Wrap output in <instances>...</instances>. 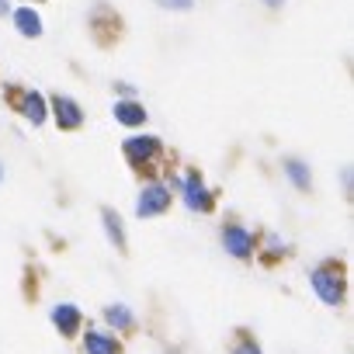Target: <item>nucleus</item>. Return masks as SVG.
Here are the masks:
<instances>
[{
	"mask_svg": "<svg viewBox=\"0 0 354 354\" xmlns=\"http://www.w3.org/2000/svg\"><path fill=\"white\" fill-rule=\"evenodd\" d=\"M268 250L278 254V250H285V247H278V236H268Z\"/></svg>",
	"mask_w": 354,
	"mask_h": 354,
	"instance_id": "nucleus-17",
	"label": "nucleus"
},
{
	"mask_svg": "<svg viewBox=\"0 0 354 354\" xmlns=\"http://www.w3.org/2000/svg\"><path fill=\"white\" fill-rule=\"evenodd\" d=\"M115 122L136 129V125L146 122V108H142L139 101H115Z\"/></svg>",
	"mask_w": 354,
	"mask_h": 354,
	"instance_id": "nucleus-10",
	"label": "nucleus"
},
{
	"mask_svg": "<svg viewBox=\"0 0 354 354\" xmlns=\"http://www.w3.org/2000/svg\"><path fill=\"white\" fill-rule=\"evenodd\" d=\"M8 8H11V0H0V15H8Z\"/></svg>",
	"mask_w": 354,
	"mask_h": 354,
	"instance_id": "nucleus-18",
	"label": "nucleus"
},
{
	"mask_svg": "<svg viewBox=\"0 0 354 354\" xmlns=\"http://www.w3.org/2000/svg\"><path fill=\"white\" fill-rule=\"evenodd\" d=\"M53 323L59 326V333H63V337H73V333L80 330L84 316H80V309H77V306H70V302H59V306L53 309Z\"/></svg>",
	"mask_w": 354,
	"mask_h": 354,
	"instance_id": "nucleus-7",
	"label": "nucleus"
},
{
	"mask_svg": "<svg viewBox=\"0 0 354 354\" xmlns=\"http://www.w3.org/2000/svg\"><path fill=\"white\" fill-rule=\"evenodd\" d=\"M0 177H4V170H0Z\"/></svg>",
	"mask_w": 354,
	"mask_h": 354,
	"instance_id": "nucleus-20",
	"label": "nucleus"
},
{
	"mask_svg": "<svg viewBox=\"0 0 354 354\" xmlns=\"http://www.w3.org/2000/svg\"><path fill=\"white\" fill-rule=\"evenodd\" d=\"M181 198H185V205H188L192 212H209V209H212V192L202 185V177H198L195 170H188V174L181 177Z\"/></svg>",
	"mask_w": 354,
	"mask_h": 354,
	"instance_id": "nucleus-2",
	"label": "nucleus"
},
{
	"mask_svg": "<svg viewBox=\"0 0 354 354\" xmlns=\"http://www.w3.org/2000/svg\"><path fill=\"white\" fill-rule=\"evenodd\" d=\"M21 115L32 122V125H42L46 122V97L39 91H25L21 94Z\"/></svg>",
	"mask_w": 354,
	"mask_h": 354,
	"instance_id": "nucleus-9",
	"label": "nucleus"
},
{
	"mask_svg": "<svg viewBox=\"0 0 354 354\" xmlns=\"http://www.w3.org/2000/svg\"><path fill=\"white\" fill-rule=\"evenodd\" d=\"M170 209V188H163V185H146L142 192H139V202H136V216L139 219H153V216H160V212H167Z\"/></svg>",
	"mask_w": 354,
	"mask_h": 354,
	"instance_id": "nucleus-3",
	"label": "nucleus"
},
{
	"mask_svg": "<svg viewBox=\"0 0 354 354\" xmlns=\"http://www.w3.org/2000/svg\"><path fill=\"white\" fill-rule=\"evenodd\" d=\"M285 174L292 177V185H295V188L309 192V167H306L302 160H288V163H285Z\"/></svg>",
	"mask_w": 354,
	"mask_h": 354,
	"instance_id": "nucleus-14",
	"label": "nucleus"
},
{
	"mask_svg": "<svg viewBox=\"0 0 354 354\" xmlns=\"http://www.w3.org/2000/svg\"><path fill=\"white\" fill-rule=\"evenodd\" d=\"M101 219H104V230H108L111 243H115L118 250H125V230H122V219H118V212L104 209V212H101Z\"/></svg>",
	"mask_w": 354,
	"mask_h": 354,
	"instance_id": "nucleus-13",
	"label": "nucleus"
},
{
	"mask_svg": "<svg viewBox=\"0 0 354 354\" xmlns=\"http://www.w3.org/2000/svg\"><path fill=\"white\" fill-rule=\"evenodd\" d=\"M104 319H108L115 330H132V326H136V316H132V309H129V306H122V302L108 306V309H104Z\"/></svg>",
	"mask_w": 354,
	"mask_h": 354,
	"instance_id": "nucleus-12",
	"label": "nucleus"
},
{
	"mask_svg": "<svg viewBox=\"0 0 354 354\" xmlns=\"http://www.w3.org/2000/svg\"><path fill=\"white\" fill-rule=\"evenodd\" d=\"M313 288L326 306H340L344 302V271L337 264H319L313 271Z\"/></svg>",
	"mask_w": 354,
	"mask_h": 354,
	"instance_id": "nucleus-1",
	"label": "nucleus"
},
{
	"mask_svg": "<svg viewBox=\"0 0 354 354\" xmlns=\"http://www.w3.org/2000/svg\"><path fill=\"white\" fill-rule=\"evenodd\" d=\"M53 111H56L59 129H80V125H84L80 104H77L73 97H66V94H56V97H53Z\"/></svg>",
	"mask_w": 354,
	"mask_h": 354,
	"instance_id": "nucleus-6",
	"label": "nucleus"
},
{
	"mask_svg": "<svg viewBox=\"0 0 354 354\" xmlns=\"http://www.w3.org/2000/svg\"><path fill=\"white\" fill-rule=\"evenodd\" d=\"M230 354H261V347H257L250 337H240V340L233 344V351H230Z\"/></svg>",
	"mask_w": 354,
	"mask_h": 354,
	"instance_id": "nucleus-15",
	"label": "nucleus"
},
{
	"mask_svg": "<svg viewBox=\"0 0 354 354\" xmlns=\"http://www.w3.org/2000/svg\"><path fill=\"white\" fill-rule=\"evenodd\" d=\"M223 247H226L233 257L247 261V257L254 254L257 240H254V233H250V230H243L240 223H230V226H223Z\"/></svg>",
	"mask_w": 354,
	"mask_h": 354,
	"instance_id": "nucleus-4",
	"label": "nucleus"
},
{
	"mask_svg": "<svg viewBox=\"0 0 354 354\" xmlns=\"http://www.w3.org/2000/svg\"><path fill=\"white\" fill-rule=\"evenodd\" d=\"M84 354H122V344L111 333H104V330H87Z\"/></svg>",
	"mask_w": 354,
	"mask_h": 354,
	"instance_id": "nucleus-8",
	"label": "nucleus"
},
{
	"mask_svg": "<svg viewBox=\"0 0 354 354\" xmlns=\"http://www.w3.org/2000/svg\"><path fill=\"white\" fill-rule=\"evenodd\" d=\"M122 149H125V160L132 167H142V163H149L160 153V139L156 136H129Z\"/></svg>",
	"mask_w": 354,
	"mask_h": 354,
	"instance_id": "nucleus-5",
	"label": "nucleus"
},
{
	"mask_svg": "<svg viewBox=\"0 0 354 354\" xmlns=\"http://www.w3.org/2000/svg\"><path fill=\"white\" fill-rule=\"evenodd\" d=\"M15 25H18V32H21L25 39H39V35H42V18H39L32 8L15 11Z\"/></svg>",
	"mask_w": 354,
	"mask_h": 354,
	"instance_id": "nucleus-11",
	"label": "nucleus"
},
{
	"mask_svg": "<svg viewBox=\"0 0 354 354\" xmlns=\"http://www.w3.org/2000/svg\"><path fill=\"white\" fill-rule=\"evenodd\" d=\"M156 4H160V8H170V11H188L195 0H156Z\"/></svg>",
	"mask_w": 354,
	"mask_h": 354,
	"instance_id": "nucleus-16",
	"label": "nucleus"
},
{
	"mask_svg": "<svg viewBox=\"0 0 354 354\" xmlns=\"http://www.w3.org/2000/svg\"><path fill=\"white\" fill-rule=\"evenodd\" d=\"M264 4H271V8H278V4H281V0H264Z\"/></svg>",
	"mask_w": 354,
	"mask_h": 354,
	"instance_id": "nucleus-19",
	"label": "nucleus"
}]
</instances>
